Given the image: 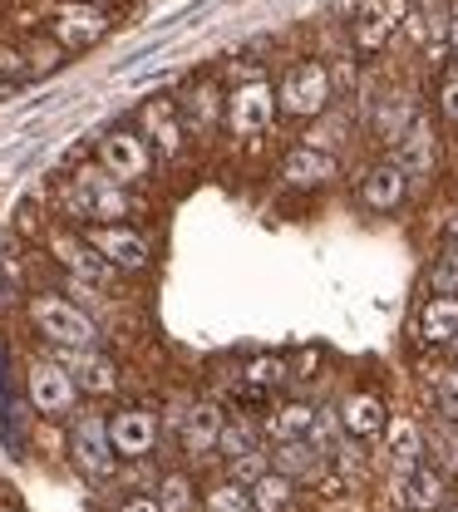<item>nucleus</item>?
I'll list each match as a JSON object with an SVG mask.
<instances>
[{
  "instance_id": "obj_14",
  "label": "nucleus",
  "mask_w": 458,
  "mask_h": 512,
  "mask_svg": "<svg viewBox=\"0 0 458 512\" xmlns=\"http://www.w3.org/2000/svg\"><path fill=\"white\" fill-rule=\"evenodd\" d=\"M394 498H399L409 512H439L444 498H449V478H444L434 463H419L414 473L394 478Z\"/></svg>"
},
{
  "instance_id": "obj_12",
  "label": "nucleus",
  "mask_w": 458,
  "mask_h": 512,
  "mask_svg": "<svg viewBox=\"0 0 458 512\" xmlns=\"http://www.w3.org/2000/svg\"><path fill=\"white\" fill-rule=\"evenodd\" d=\"M138 133L148 138V148H158L163 158H178L183 153V109L173 99H148L138 109Z\"/></svg>"
},
{
  "instance_id": "obj_7",
  "label": "nucleus",
  "mask_w": 458,
  "mask_h": 512,
  "mask_svg": "<svg viewBox=\"0 0 458 512\" xmlns=\"http://www.w3.org/2000/svg\"><path fill=\"white\" fill-rule=\"evenodd\" d=\"M404 20H409V0H365L360 15L350 20V40H355V50L380 55Z\"/></svg>"
},
{
  "instance_id": "obj_10",
  "label": "nucleus",
  "mask_w": 458,
  "mask_h": 512,
  "mask_svg": "<svg viewBox=\"0 0 458 512\" xmlns=\"http://www.w3.org/2000/svg\"><path fill=\"white\" fill-rule=\"evenodd\" d=\"M109 439L119 458H148L158 444V414L143 409V404H124L109 414Z\"/></svg>"
},
{
  "instance_id": "obj_40",
  "label": "nucleus",
  "mask_w": 458,
  "mask_h": 512,
  "mask_svg": "<svg viewBox=\"0 0 458 512\" xmlns=\"http://www.w3.org/2000/svg\"><path fill=\"white\" fill-rule=\"evenodd\" d=\"M444 237L458 242V207H449V217H444Z\"/></svg>"
},
{
  "instance_id": "obj_24",
  "label": "nucleus",
  "mask_w": 458,
  "mask_h": 512,
  "mask_svg": "<svg viewBox=\"0 0 458 512\" xmlns=\"http://www.w3.org/2000/svg\"><path fill=\"white\" fill-rule=\"evenodd\" d=\"M414 124H419V109H414V99H409V94H390V99L375 109V138H385L390 148Z\"/></svg>"
},
{
  "instance_id": "obj_26",
  "label": "nucleus",
  "mask_w": 458,
  "mask_h": 512,
  "mask_svg": "<svg viewBox=\"0 0 458 512\" xmlns=\"http://www.w3.org/2000/svg\"><path fill=\"white\" fill-rule=\"evenodd\" d=\"M291 498H296V483L286 473H276V468L252 483V512H286Z\"/></svg>"
},
{
  "instance_id": "obj_23",
  "label": "nucleus",
  "mask_w": 458,
  "mask_h": 512,
  "mask_svg": "<svg viewBox=\"0 0 458 512\" xmlns=\"http://www.w3.org/2000/svg\"><path fill=\"white\" fill-rule=\"evenodd\" d=\"M271 468L276 473H286L291 483L296 478H321V468H326V453H316L311 448V439H296V444H276V453H271Z\"/></svg>"
},
{
  "instance_id": "obj_20",
  "label": "nucleus",
  "mask_w": 458,
  "mask_h": 512,
  "mask_svg": "<svg viewBox=\"0 0 458 512\" xmlns=\"http://www.w3.org/2000/svg\"><path fill=\"white\" fill-rule=\"evenodd\" d=\"M222 429H227V414H222L217 404H193V409L183 414V448H188L193 458H207V453H217Z\"/></svg>"
},
{
  "instance_id": "obj_28",
  "label": "nucleus",
  "mask_w": 458,
  "mask_h": 512,
  "mask_svg": "<svg viewBox=\"0 0 458 512\" xmlns=\"http://www.w3.org/2000/svg\"><path fill=\"white\" fill-rule=\"evenodd\" d=\"M217 453H222L227 463H242L247 453H257V434H252L247 424H232V419H227V429H222V439H217Z\"/></svg>"
},
{
  "instance_id": "obj_31",
  "label": "nucleus",
  "mask_w": 458,
  "mask_h": 512,
  "mask_svg": "<svg viewBox=\"0 0 458 512\" xmlns=\"http://www.w3.org/2000/svg\"><path fill=\"white\" fill-rule=\"evenodd\" d=\"M158 493H163V498H158V508L163 512H188L193 508V478H188V473H168Z\"/></svg>"
},
{
  "instance_id": "obj_2",
  "label": "nucleus",
  "mask_w": 458,
  "mask_h": 512,
  "mask_svg": "<svg viewBox=\"0 0 458 512\" xmlns=\"http://www.w3.org/2000/svg\"><path fill=\"white\" fill-rule=\"evenodd\" d=\"M30 320L55 350H94L99 345V325L89 320V311H79L74 301L55 296V291L30 301Z\"/></svg>"
},
{
  "instance_id": "obj_17",
  "label": "nucleus",
  "mask_w": 458,
  "mask_h": 512,
  "mask_svg": "<svg viewBox=\"0 0 458 512\" xmlns=\"http://www.w3.org/2000/svg\"><path fill=\"white\" fill-rule=\"evenodd\" d=\"M340 429H345L350 439H380V434L390 429V409H385V399L370 394V389L350 394V399L340 404Z\"/></svg>"
},
{
  "instance_id": "obj_30",
  "label": "nucleus",
  "mask_w": 458,
  "mask_h": 512,
  "mask_svg": "<svg viewBox=\"0 0 458 512\" xmlns=\"http://www.w3.org/2000/svg\"><path fill=\"white\" fill-rule=\"evenodd\" d=\"M429 281H434V291H439V296H458V242H449L444 252L434 256Z\"/></svg>"
},
{
  "instance_id": "obj_11",
  "label": "nucleus",
  "mask_w": 458,
  "mask_h": 512,
  "mask_svg": "<svg viewBox=\"0 0 458 512\" xmlns=\"http://www.w3.org/2000/svg\"><path fill=\"white\" fill-rule=\"evenodd\" d=\"M30 404H35V414L65 419V414H74V404H79V384L69 380L65 365L45 360V365L30 370Z\"/></svg>"
},
{
  "instance_id": "obj_6",
  "label": "nucleus",
  "mask_w": 458,
  "mask_h": 512,
  "mask_svg": "<svg viewBox=\"0 0 458 512\" xmlns=\"http://www.w3.org/2000/svg\"><path fill=\"white\" fill-rule=\"evenodd\" d=\"M276 114H281V109H276V89H271L266 79L237 84L232 99H227V128H232L237 138H257V133H266Z\"/></svg>"
},
{
  "instance_id": "obj_4",
  "label": "nucleus",
  "mask_w": 458,
  "mask_h": 512,
  "mask_svg": "<svg viewBox=\"0 0 458 512\" xmlns=\"http://www.w3.org/2000/svg\"><path fill=\"white\" fill-rule=\"evenodd\" d=\"M69 463H74L84 478H94V483L114 478L119 453H114L109 419H104V414H79V419L69 424Z\"/></svg>"
},
{
  "instance_id": "obj_35",
  "label": "nucleus",
  "mask_w": 458,
  "mask_h": 512,
  "mask_svg": "<svg viewBox=\"0 0 458 512\" xmlns=\"http://www.w3.org/2000/svg\"><path fill=\"white\" fill-rule=\"evenodd\" d=\"M439 114H444V124L458 128V64H449L439 79Z\"/></svg>"
},
{
  "instance_id": "obj_29",
  "label": "nucleus",
  "mask_w": 458,
  "mask_h": 512,
  "mask_svg": "<svg viewBox=\"0 0 458 512\" xmlns=\"http://www.w3.org/2000/svg\"><path fill=\"white\" fill-rule=\"evenodd\" d=\"M207 512H252V488H242V483H217L212 493H207Z\"/></svg>"
},
{
  "instance_id": "obj_34",
  "label": "nucleus",
  "mask_w": 458,
  "mask_h": 512,
  "mask_svg": "<svg viewBox=\"0 0 458 512\" xmlns=\"http://www.w3.org/2000/svg\"><path fill=\"white\" fill-rule=\"evenodd\" d=\"M178 109H183L193 124H212V119H217V94H212V89H193Z\"/></svg>"
},
{
  "instance_id": "obj_9",
  "label": "nucleus",
  "mask_w": 458,
  "mask_h": 512,
  "mask_svg": "<svg viewBox=\"0 0 458 512\" xmlns=\"http://www.w3.org/2000/svg\"><path fill=\"white\" fill-rule=\"evenodd\" d=\"M50 30L65 50H89L94 40H104L109 15H104V5H89V0H60L50 10Z\"/></svg>"
},
{
  "instance_id": "obj_43",
  "label": "nucleus",
  "mask_w": 458,
  "mask_h": 512,
  "mask_svg": "<svg viewBox=\"0 0 458 512\" xmlns=\"http://www.w3.org/2000/svg\"><path fill=\"white\" fill-rule=\"evenodd\" d=\"M89 5H104V0H89Z\"/></svg>"
},
{
  "instance_id": "obj_16",
  "label": "nucleus",
  "mask_w": 458,
  "mask_h": 512,
  "mask_svg": "<svg viewBox=\"0 0 458 512\" xmlns=\"http://www.w3.org/2000/svg\"><path fill=\"white\" fill-rule=\"evenodd\" d=\"M335 173H340L335 158H330L326 148H311V143H306V148H291L286 163H281V183H286V188H301V192L326 188Z\"/></svg>"
},
{
  "instance_id": "obj_15",
  "label": "nucleus",
  "mask_w": 458,
  "mask_h": 512,
  "mask_svg": "<svg viewBox=\"0 0 458 512\" xmlns=\"http://www.w3.org/2000/svg\"><path fill=\"white\" fill-rule=\"evenodd\" d=\"M390 163L404 173V178H429L434 163H439V138H434V128L419 119V124L390 148Z\"/></svg>"
},
{
  "instance_id": "obj_25",
  "label": "nucleus",
  "mask_w": 458,
  "mask_h": 512,
  "mask_svg": "<svg viewBox=\"0 0 458 512\" xmlns=\"http://www.w3.org/2000/svg\"><path fill=\"white\" fill-rule=\"evenodd\" d=\"M316 414H321V409H311V404H281V409L266 419V434H271L276 444L311 439V429H316Z\"/></svg>"
},
{
  "instance_id": "obj_36",
  "label": "nucleus",
  "mask_w": 458,
  "mask_h": 512,
  "mask_svg": "<svg viewBox=\"0 0 458 512\" xmlns=\"http://www.w3.org/2000/svg\"><path fill=\"white\" fill-rule=\"evenodd\" d=\"M262 473H271V458H266L262 448H257V453H247L242 463H232V483H242V488H252Z\"/></svg>"
},
{
  "instance_id": "obj_22",
  "label": "nucleus",
  "mask_w": 458,
  "mask_h": 512,
  "mask_svg": "<svg viewBox=\"0 0 458 512\" xmlns=\"http://www.w3.org/2000/svg\"><path fill=\"white\" fill-rule=\"evenodd\" d=\"M458 335V296H434L419 306V340L424 345H449Z\"/></svg>"
},
{
  "instance_id": "obj_21",
  "label": "nucleus",
  "mask_w": 458,
  "mask_h": 512,
  "mask_svg": "<svg viewBox=\"0 0 458 512\" xmlns=\"http://www.w3.org/2000/svg\"><path fill=\"white\" fill-rule=\"evenodd\" d=\"M385 453H390L394 478L414 473V468L424 463V434H419V424H414V419H390V429H385Z\"/></svg>"
},
{
  "instance_id": "obj_13",
  "label": "nucleus",
  "mask_w": 458,
  "mask_h": 512,
  "mask_svg": "<svg viewBox=\"0 0 458 512\" xmlns=\"http://www.w3.org/2000/svg\"><path fill=\"white\" fill-rule=\"evenodd\" d=\"M55 365H65L79 394H114L119 389V365L99 350H55Z\"/></svg>"
},
{
  "instance_id": "obj_8",
  "label": "nucleus",
  "mask_w": 458,
  "mask_h": 512,
  "mask_svg": "<svg viewBox=\"0 0 458 512\" xmlns=\"http://www.w3.org/2000/svg\"><path fill=\"white\" fill-rule=\"evenodd\" d=\"M84 242L104 256L114 271H143L153 261V247L143 232H133L124 222H109V227H84Z\"/></svg>"
},
{
  "instance_id": "obj_42",
  "label": "nucleus",
  "mask_w": 458,
  "mask_h": 512,
  "mask_svg": "<svg viewBox=\"0 0 458 512\" xmlns=\"http://www.w3.org/2000/svg\"><path fill=\"white\" fill-rule=\"evenodd\" d=\"M444 512H458V503H449V508H444Z\"/></svg>"
},
{
  "instance_id": "obj_37",
  "label": "nucleus",
  "mask_w": 458,
  "mask_h": 512,
  "mask_svg": "<svg viewBox=\"0 0 458 512\" xmlns=\"http://www.w3.org/2000/svg\"><path fill=\"white\" fill-rule=\"evenodd\" d=\"M335 429H340V409L335 414H316V429H311V448L316 453H335Z\"/></svg>"
},
{
  "instance_id": "obj_44",
  "label": "nucleus",
  "mask_w": 458,
  "mask_h": 512,
  "mask_svg": "<svg viewBox=\"0 0 458 512\" xmlns=\"http://www.w3.org/2000/svg\"><path fill=\"white\" fill-rule=\"evenodd\" d=\"M0 512H15V508H0Z\"/></svg>"
},
{
  "instance_id": "obj_39",
  "label": "nucleus",
  "mask_w": 458,
  "mask_h": 512,
  "mask_svg": "<svg viewBox=\"0 0 458 512\" xmlns=\"http://www.w3.org/2000/svg\"><path fill=\"white\" fill-rule=\"evenodd\" d=\"M444 25H449V50H454V55H458V5H454V10H449V20H444Z\"/></svg>"
},
{
  "instance_id": "obj_1",
  "label": "nucleus",
  "mask_w": 458,
  "mask_h": 512,
  "mask_svg": "<svg viewBox=\"0 0 458 512\" xmlns=\"http://www.w3.org/2000/svg\"><path fill=\"white\" fill-rule=\"evenodd\" d=\"M65 212L84 227H109V222L129 217V188H119L104 168H84V173L69 178Z\"/></svg>"
},
{
  "instance_id": "obj_38",
  "label": "nucleus",
  "mask_w": 458,
  "mask_h": 512,
  "mask_svg": "<svg viewBox=\"0 0 458 512\" xmlns=\"http://www.w3.org/2000/svg\"><path fill=\"white\" fill-rule=\"evenodd\" d=\"M119 512H163V508H158V498H129Z\"/></svg>"
},
{
  "instance_id": "obj_3",
  "label": "nucleus",
  "mask_w": 458,
  "mask_h": 512,
  "mask_svg": "<svg viewBox=\"0 0 458 512\" xmlns=\"http://www.w3.org/2000/svg\"><path fill=\"white\" fill-rule=\"evenodd\" d=\"M330 69L316 60H301L291 64L286 74H281V84H276V109L286 114V119H321L330 109Z\"/></svg>"
},
{
  "instance_id": "obj_18",
  "label": "nucleus",
  "mask_w": 458,
  "mask_h": 512,
  "mask_svg": "<svg viewBox=\"0 0 458 512\" xmlns=\"http://www.w3.org/2000/svg\"><path fill=\"white\" fill-rule=\"evenodd\" d=\"M404 192H409V178L394 168L390 158H380V163H375V168L360 178V202H365L370 212H380V217H385V212H394V207L404 202Z\"/></svg>"
},
{
  "instance_id": "obj_19",
  "label": "nucleus",
  "mask_w": 458,
  "mask_h": 512,
  "mask_svg": "<svg viewBox=\"0 0 458 512\" xmlns=\"http://www.w3.org/2000/svg\"><path fill=\"white\" fill-rule=\"evenodd\" d=\"M55 256H60V266H65L69 276L84 281V286H104V281L114 276V266L94 252L84 237H65V232H60V237H55Z\"/></svg>"
},
{
  "instance_id": "obj_41",
  "label": "nucleus",
  "mask_w": 458,
  "mask_h": 512,
  "mask_svg": "<svg viewBox=\"0 0 458 512\" xmlns=\"http://www.w3.org/2000/svg\"><path fill=\"white\" fill-rule=\"evenodd\" d=\"M449 350H454V360H458V335H454V340H449Z\"/></svg>"
},
{
  "instance_id": "obj_33",
  "label": "nucleus",
  "mask_w": 458,
  "mask_h": 512,
  "mask_svg": "<svg viewBox=\"0 0 458 512\" xmlns=\"http://www.w3.org/2000/svg\"><path fill=\"white\" fill-rule=\"evenodd\" d=\"M434 399H439V419H444V424H458V370L439 375V384H434Z\"/></svg>"
},
{
  "instance_id": "obj_27",
  "label": "nucleus",
  "mask_w": 458,
  "mask_h": 512,
  "mask_svg": "<svg viewBox=\"0 0 458 512\" xmlns=\"http://www.w3.org/2000/svg\"><path fill=\"white\" fill-rule=\"evenodd\" d=\"M424 448L434 453V458H424V463H434L444 478H449V473H458V424H444V419H439V424L429 429Z\"/></svg>"
},
{
  "instance_id": "obj_32",
  "label": "nucleus",
  "mask_w": 458,
  "mask_h": 512,
  "mask_svg": "<svg viewBox=\"0 0 458 512\" xmlns=\"http://www.w3.org/2000/svg\"><path fill=\"white\" fill-rule=\"evenodd\" d=\"M281 380H286V365H281L276 355H262V360H247V384H252V389H276Z\"/></svg>"
},
{
  "instance_id": "obj_5",
  "label": "nucleus",
  "mask_w": 458,
  "mask_h": 512,
  "mask_svg": "<svg viewBox=\"0 0 458 512\" xmlns=\"http://www.w3.org/2000/svg\"><path fill=\"white\" fill-rule=\"evenodd\" d=\"M99 168H104L119 188H133V183H143V178L153 173V148H148L143 133L114 128V133L99 138Z\"/></svg>"
}]
</instances>
